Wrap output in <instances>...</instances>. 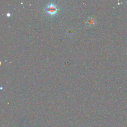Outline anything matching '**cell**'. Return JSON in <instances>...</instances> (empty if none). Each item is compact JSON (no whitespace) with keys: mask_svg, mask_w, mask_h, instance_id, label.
I'll return each mask as SVG.
<instances>
[{"mask_svg":"<svg viewBox=\"0 0 127 127\" xmlns=\"http://www.w3.org/2000/svg\"><path fill=\"white\" fill-rule=\"evenodd\" d=\"M46 11L47 13L50 14L51 15H54L57 12V7L53 4H49L47 7L45 8Z\"/></svg>","mask_w":127,"mask_h":127,"instance_id":"obj_1","label":"cell"},{"mask_svg":"<svg viewBox=\"0 0 127 127\" xmlns=\"http://www.w3.org/2000/svg\"><path fill=\"white\" fill-rule=\"evenodd\" d=\"M87 24H89L90 25H92L94 24L95 23L94 19L92 17H90L89 19H87Z\"/></svg>","mask_w":127,"mask_h":127,"instance_id":"obj_2","label":"cell"}]
</instances>
